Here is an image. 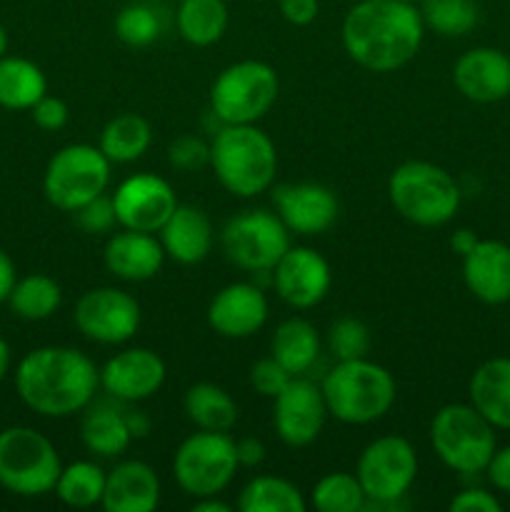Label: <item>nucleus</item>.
Here are the masks:
<instances>
[{"label":"nucleus","mask_w":510,"mask_h":512,"mask_svg":"<svg viewBox=\"0 0 510 512\" xmlns=\"http://www.w3.org/2000/svg\"><path fill=\"white\" fill-rule=\"evenodd\" d=\"M273 288L285 305L310 310L325 300L333 285L330 263L308 245H290L273 270Z\"/></svg>","instance_id":"nucleus-16"},{"label":"nucleus","mask_w":510,"mask_h":512,"mask_svg":"<svg viewBox=\"0 0 510 512\" xmlns=\"http://www.w3.org/2000/svg\"><path fill=\"white\" fill-rule=\"evenodd\" d=\"M278 8L280 15L295 28H305V25L315 23L320 13L318 0H278Z\"/></svg>","instance_id":"nucleus-44"},{"label":"nucleus","mask_w":510,"mask_h":512,"mask_svg":"<svg viewBox=\"0 0 510 512\" xmlns=\"http://www.w3.org/2000/svg\"><path fill=\"white\" fill-rule=\"evenodd\" d=\"M403 3H418V0H403Z\"/></svg>","instance_id":"nucleus-53"},{"label":"nucleus","mask_w":510,"mask_h":512,"mask_svg":"<svg viewBox=\"0 0 510 512\" xmlns=\"http://www.w3.org/2000/svg\"><path fill=\"white\" fill-rule=\"evenodd\" d=\"M30 115H33V123L38 125L40 130H45V133H55V130H60L68 125L70 110L63 100L55 98V95L45 93L43 98H40L38 103L30 108Z\"/></svg>","instance_id":"nucleus-42"},{"label":"nucleus","mask_w":510,"mask_h":512,"mask_svg":"<svg viewBox=\"0 0 510 512\" xmlns=\"http://www.w3.org/2000/svg\"><path fill=\"white\" fill-rule=\"evenodd\" d=\"M478 235H475V230L470 228H458L453 235H450V248H453L455 255H460V258H465V255L470 253V250L478 245Z\"/></svg>","instance_id":"nucleus-48"},{"label":"nucleus","mask_w":510,"mask_h":512,"mask_svg":"<svg viewBox=\"0 0 510 512\" xmlns=\"http://www.w3.org/2000/svg\"><path fill=\"white\" fill-rule=\"evenodd\" d=\"M8 305L18 318L38 323V320H48L50 315H55V310L63 305V290L50 275H25V278L15 280Z\"/></svg>","instance_id":"nucleus-33"},{"label":"nucleus","mask_w":510,"mask_h":512,"mask_svg":"<svg viewBox=\"0 0 510 512\" xmlns=\"http://www.w3.org/2000/svg\"><path fill=\"white\" fill-rule=\"evenodd\" d=\"M153 143V128L148 120L138 113H123L108 120V125L100 133L98 148L105 158L115 165L135 163L148 153Z\"/></svg>","instance_id":"nucleus-30"},{"label":"nucleus","mask_w":510,"mask_h":512,"mask_svg":"<svg viewBox=\"0 0 510 512\" xmlns=\"http://www.w3.org/2000/svg\"><path fill=\"white\" fill-rule=\"evenodd\" d=\"M280 93L273 65L263 60H238L218 73L210 85V113L220 125H250L270 113Z\"/></svg>","instance_id":"nucleus-8"},{"label":"nucleus","mask_w":510,"mask_h":512,"mask_svg":"<svg viewBox=\"0 0 510 512\" xmlns=\"http://www.w3.org/2000/svg\"><path fill=\"white\" fill-rule=\"evenodd\" d=\"M100 370L78 348L43 345L25 355L15 368L20 403L43 418H70L93 403Z\"/></svg>","instance_id":"nucleus-2"},{"label":"nucleus","mask_w":510,"mask_h":512,"mask_svg":"<svg viewBox=\"0 0 510 512\" xmlns=\"http://www.w3.org/2000/svg\"><path fill=\"white\" fill-rule=\"evenodd\" d=\"M15 280H18V270H15L13 258L0 248V303H8Z\"/></svg>","instance_id":"nucleus-47"},{"label":"nucleus","mask_w":510,"mask_h":512,"mask_svg":"<svg viewBox=\"0 0 510 512\" xmlns=\"http://www.w3.org/2000/svg\"><path fill=\"white\" fill-rule=\"evenodd\" d=\"M223 253L235 268L248 273H270L290 248V230L278 213L245 210L225 223L220 233Z\"/></svg>","instance_id":"nucleus-12"},{"label":"nucleus","mask_w":510,"mask_h":512,"mask_svg":"<svg viewBox=\"0 0 510 512\" xmlns=\"http://www.w3.org/2000/svg\"><path fill=\"white\" fill-rule=\"evenodd\" d=\"M75 223L85 230V233H108L118 225V218H115V205L113 198L108 195H98L95 200L85 203L83 208L75 210Z\"/></svg>","instance_id":"nucleus-40"},{"label":"nucleus","mask_w":510,"mask_h":512,"mask_svg":"<svg viewBox=\"0 0 510 512\" xmlns=\"http://www.w3.org/2000/svg\"><path fill=\"white\" fill-rule=\"evenodd\" d=\"M320 355V335L313 323L303 318H288L275 328L270 340V358L278 360L290 375L308 373Z\"/></svg>","instance_id":"nucleus-26"},{"label":"nucleus","mask_w":510,"mask_h":512,"mask_svg":"<svg viewBox=\"0 0 510 512\" xmlns=\"http://www.w3.org/2000/svg\"><path fill=\"white\" fill-rule=\"evenodd\" d=\"M80 438H83L85 448L100 458H118L133 443V435L125 425V415L108 405L88 410L83 425H80Z\"/></svg>","instance_id":"nucleus-32"},{"label":"nucleus","mask_w":510,"mask_h":512,"mask_svg":"<svg viewBox=\"0 0 510 512\" xmlns=\"http://www.w3.org/2000/svg\"><path fill=\"white\" fill-rule=\"evenodd\" d=\"M328 350L335 360L368 358L370 330L358 318H338L328 328Z\"/></svg>","instance_id":"nucleus-38"},{"label":"nucleus","mask_w":510,"mask_h":512,"mask_svg":"<svg viewBox=\"0 0 510 512\" xmlns=\"http://www.w3.org/2000/svg\"><path fill=\"white\" fill-rule=\"evenodd\" d=\"M365 490L355 473H328L310 490V503L318 512H360L365 510Z\"/></svg>","instance_id":"nucleus-36"},{"label":"nucleus","mask_w":510,"mask_h":512,"mask_svg":"<svg viewBox=\"0 0 510 512\" xmlns=\"http://www.w3.org/2000/svg\"><path fill=\"white\" fill-rule=\"evenodd\" d=\"M103 263L110 275L125 283H145L155 278L165 263V250L155 233L123 228L113 233L103 248Z\"/></svg>","instance_id":"nucleus-21"},{"label":"nucleus","mask_w":510,"mask_h":512,"mask_svg":"<svg viewBox=\"0 0 510 512\" xmlns=\"http://www.w3.org/2000/svg\"><path fill=\"white\" fill-rule=\"evenodd\" d=\"M235 440L228 433L198 430L178 445L173 455V475L190 498L220 495L238 473Z\"/></svg>","instance_id":"nucleus-10"},{"label":"nucleus","mask_w":510,"mask_h":512,"mask_svg":"<svg viewBox=\"0 0 510 512\" xmlns=\"http://www.w3.org/2000/svg\"><path fill=\"white\" fill-rule=\"evenodd\" d=\"M470 405L495 430H510V358H490L475 368L468 383Z\"/></svg>","instance_id":"nucleus-25"},{"label":"nucleus","mask_w":510,"mask_h":512,"mask_svg":"<svg viewBox=\"0 0 510 512\" xmlns=\"http://www.w3.org/2000/svg\"><path fill=\"white\" fill-rule=\"evenodd\" d=\"M168 378L165 360L150 348H125L100 368V388L120 403L153 398Z\"/></svg>","instance_id":"nucleus-17"},{"label":"nucleus","mask_w":510,"mask_h":512,"mask_svg":"<svg viewBox=\"0 0 510 512\" xmlns=\"http://www.w3.org/2000/svg\"><path fill=\"white\" fill-rule=\"evenodd\" d=\"M113 205L120 228L158 233L180 203L168 180L153 173H135L115 188Z\"/></svg>","instance_id":"nucleus-14"},{"label":"nucleus","mask_w":510,"mask_h":512,"mask_svg":"<svg viewBox=\"0 0 510 512\" xmlns=\"http://www.w3.org/2000/svg\"><path fill=\"white\" fill-rule=\"evenodd\" d=\"M8 45H10L8 30H5V25L0 23V58H3V55H8Z\"/></svg>","instance_id":"nucleus-52"},{"label":"nucleus","mask_w":510,"mask_h":512,"mask_svg":"<svg viewBox=\"0 0 510 512\" xmlns=\"http://www.w3.org/2000/svg\"><path fill=\"white\" fill-rule=\"evenodd\" d=\"M268 298L255 283H230L208 305V325L228 340H245L268 323Z\"/></svg>","instance_id":"nucleus-20"},{"label":"nucleus","mask_w":510,"mask_h":512,"mask_svg":"<svg viewBox=\"0 0 510 512\" xmlns=\"http://www.w3.org/2000/svg\"><path fill=\"white\" fill-rule=\"evenodd\" d=\"M8 370H10V345H8V340L0 335V383L5 380Z\"/></svg>","instance_id":"nucleus-51"},{"label":"nucleus","mask_w":510,"mask_h":512,"mask_svg":"<svg viewBox=\"0 0 510 512\" xmlns=\"http://www.w3.org/2000/svg\"><path fill=\"white\" fill-rule=\"evenodd\" d=\"M185 415L198 430L230 433L238 423V405L225 388L215 383L190 385L183 398Z\"/></svg>","instance_id":"nucleus-29"},{"label":"nucleus","mask_w":510,"mask_h":512,"mask_svg":"<svg viewBox=\"0 0 510 512\" xmlns=\"http://www.w3.org/2000/svg\"><path fill=\"white\" fill-rule=\"evenodd\" d=\"M343 48L370 73H393L418 55L425 25L415 3L360 0L343 18Z\"/></svg>","instance_id":"nucleus-1"},{"label":"nucleus","mask_w":510,"mask_h":512,"mask_svg":"<svg viewBox=\"0 0 510 512\" xmlns=\"http://www.w3.org/2000/svg\"><path fill=\"white\" fill-rule=\"evenodd\" d=\"M230 23L225 0H180L175 10V28L185 43L195 48L215 45Z\"/></svg>","instance_id":"nucleus-28"},{"label":"nucleus","mask_w":510,"mask_h":512,"mask_svg":"<svg viewBox=\"0 0 510 512\" xmlns=\"http://www.w3.org/2000/svg\"><path fill=\"white\" fill-rule=\"evenodd\" d=\"M125 415V425H128L130 435L133 438H145V435L150 433V418L148 415L138 413V410H130V413H123Z\"/></svg>","instance_id":"nucleus-49"},{"label":"nucleus","mask_w":510,"mask_h":512,"mask_svg":"<svg viewBox=\"0 0 510 512\" xmlns=\"http://www.w3.org/2000/svg\"><path fill=\"white\" fill-rule=\"evenodd\" d=\"M165 258L180 265H198L213 250V223L195 205H178L158 230Z\"/></svg>","instance_id":"nucleus-24"},{"label":"nucleus","mask_w":510,"mask_h":512,"mask_svg":"<svg viewBox=\"0 0 510 512\" xmlns=\"http://www.w3.org/2000/svg\"><path fill=\"white\" fill-rule=\"evenodd\" d=\"M235 455L243 468H258L265 460V445L258 438H243L235 443Z\"/></svg>","instance_id":"nucleus-46"},{"label":"nucleus","mask_w":510,"mask_h":512,"mask_svg":"<svg viewBox=\"0 0 510 512\" xmlns=\"http://www.w3.org/2000/svg\"><path fill=\"white\" fill-rule=\"evenodd\" d=\"M355 475L368 498L365 508H400L418 478V453L400 435H383L365 445Z\"/></svg>","instance_id":"nucleus-11"},{"label":"nucleus","mask_w":510,"mask_h":512,"mask_svg":"<svg viewBox=\"0 0 510 512\" xmlns=\"http://www.w3.org/2000/svg\"><path fill=\"white\" fill-rule=\"evenodd\" d=\"M48 93V78L38 63L20 55L0 58V108L30 110Z\"/></svg>","instance_id":"nucleus-27"},{"label":"nucleus","mask_w":510,"mask_h":512,"mask_svg":"<svg viewBox=\"0 0 510 512\" xmlns=\"http://www.w3.org/2000/svg\"><path fill=\"white\" fill-rule=\"evenodd\" d=\"M485 473H488L490 485H493L495 490L510 495V445H505V448H495Z\"/></svg>","instance_id":"nucleus-45"},{"label":"nucleus","mask_w":510,"mask_h":512,"mask_svg":"<svg viewBox=\"0 0 510 512\" xmlns=\"http://www.w3.org/2000/svg\"><path fill=\"white\" fill-rule=\"evenodd\" d=\"M328 415L345 425H370L390 413L395 403V378L388 368L368 358L338 360L323 378Z\"/></svg>","instance_id":"nucleus-4"},{"label":"nucleus","mask_w":510,"mask_h":512,"mask_svg":"<svg viewBox=\"0 0 510 512\" xmlns=\"http://www.w3.org/2000/svg\"><path fill=\"white\" fill-rule=\"evenodd\" d=\"M63 470L55 445L28 425L0 430V488L18 498L53 493Z\"/></svg>","instance_id":"nucleus-7"},{"label":"nucleus","mask_w":510,"mask_h":512,"mask_svg":"<svg viewBox=\"0 0 510 512\" xmlns=\"http://www.w3.org/2000/svg\"><path fill=\"white\" fill-rule=\"evenodd\" d=\"M430 445L445 468L460 475L485 473L498 440L495 428L470 403L443 405L430 420Z\"/></svg>","instance_id":"nucleus-6"},{"label":"nucleus","mask_w":510,"mask_h":512,"mask_svg":"<svg viewBox=\"0 0 510 512\" xmlns=\"http://www.w3.org/2000/svg\"><path fill=\"white\" fill-rule=\"evenodd\" d=\"M160 478L143 460H123L105 475L100 508L108 512H150L160 503Z\"/></svg>","instance_id":"nucleus-23"},{"label":"nucleus","mask_w":510,"mask_h":512,"mask_svg":"<svg viewBox=\"0 0 510 512\" xmlns=\"http://www.w3.org/2000/svg\"><path fill=\"white\" fill-rule=\"evenodd\" d=\"M290 380H293V375H290L275 358H263L250 368V385H253L255 393H260L263 398L273 400Z\"/></svg>","instance_id":"nucleus-41"},{"label":"nucleus","mask_w":510,"mask_h":512,"mask_svg":"<svg viewBox=\"0 0 510 512\" xmlns=\"http://www.w3.org/2000/svg\"><path fill=\"white\" fill-rule=\"evenodd\" d=\"M388 198L395 213L418 228H440L460 208V185L453 175L428 160H405L390 173Z\"/></svg>","instance_id":"nucleus-5"},{"label":"nucleus","mask_w":510,"mask_h":512,"mask_svg":"<svg viewBox=\"0 0 510 512\" xmlns=\"http://www.w3.org/2000/svg\"><path fill=\"white\" fill-rule=\"evenodd\" d=\"M273 203L285 228L295 235H320L338 220L340 203L320 183H288L273 190Z\"/></svg>","instance_id":"nucleus-18"},{"label":"nucleus","mask_w":510,"mask_h":512,"mask_svg":"<svg viewBox=\"0 0 510 512\" xmlns=\"http://www.w3.org/2000/svg\"><path fill=\"white\" fill-rule=\"evenodd\" d=\"M425 30L443 38H463L478 25L480 8L475 0H418Z\"/></svg>","instance_id":"nucleus-35"},{"label":"nucleus","mask_w":510,"mask_h":512,"mask_svg":"<svg viewBox=\"0 0 510 512\" xmlns=\"http://www.w3.org/2000/svg\"><path fill=\"white\" fill-rule=\"evenodd\" d=\"M105 470L90 460H75V463L63 465L55 483L53 493L68 508L88 510L100 505L105 490Z\"/></svg>","instance_id":"nucleus-34"},{"label":"nucleus","mask_w":510,"mask_h":512,"mask_svg":"<svg viewBox=\"0 0 510 512\" xmlns=\"http://www.w3.org/2000/svg\"><path fill=\"white\" fill-rule=\"evenodd\" d=\"M463 283L480 303H510V245L500 240H478L463 258Z\"/></svg>","instance_id":"nucleus-22"},{"label":"nucleus","mask_w":510,"mask_h":512,"mask_svg":"<svg viewBox=\"0 0 510 512\" xmlns=\"http://www.w3.org/2000/svg\"><path fill=\"white\" fill-rule=\"evenodd\" d=\"M453 83L470 103H500L510 95V55L498 48H470L455 60Z\"/></svg>","instance_id":"nucleus-19"},{"label":"nucleus","mask_w":510,"mask_h":512,"mask_svg":"<svg viewBox=\"0 0 510 512\" xmlns=\"http://www.w3.org/2000/svg\"><path fill=\"white\" fill-rule=\"evenodd\" d=\"M170 168L178 173H195L210 165V143L200 135H180L168 148Z\"/></svg>","instance_id":"nucleus-39"},{"label":"nucleus","mask_w":510,"mask_h":512,"mask_svg":"<svg viewBox=\"0 0 510 512\" xmlns=\"http://www.w3.org/2000/svg\"><path fill=\"white\" fill-rule=\"evenodd\" d=\"M193 512H230V505L223 503L218 495H208V498H195Z\"/></svg>","instance_id":"nucleus-50"},{"label":"nucleus","mask_w":510,"mask_h":512,"mask_svg":"<svg viewBox=\"0 0 510 512\" xmlns=\"http://www.w3.org/2000/svg\"><path fill=\"white\" fill-rule=\"evenodd\" d=\"M240 512H305L308 500L300 488L278 475H258L250 480L238 498Z\"/></svg>","instance_id":"nucleus-31"},{"label":"nucleus","mask_w":510,"mask_h":512,"mask_svg":"<svg viewBox=\"0 0 510 512\" xmlns=\"http://www.w3.org/2000/svg\"><path fill=\"white\" fill-rule=\"evenodd\" d=\"M113 30L120 43L130 48H148L163 33V15L148 0H133L118 10Z\"/></svg>","instance_id":"nucleus-37"},{"label":"nucleus","mask_w":510,"mask_h":512,"mask_svg":"<svg viewBox=\"0 0 510 512\" xmlns=\"http://www.w3.org/2000/svg\"><path fill=\"white\" fill-rule=\"evenodd\" d=\"M75 328L98 345H123L140 328V303L125 290L105 285L83 293L75 303Z\"/></svg>","instance_id":"nucleus-13"},{"label":"nucleus","mask_w":510,"mask_h":512,"mask_svg":"<svg viewBox=\"0 0 510 512\" xmlns=\"http://www.w3.org/2000/svg\"><path fill=\"white\" fill-rule=\"evenodd\" d=\"M448 508L453 512H500L503 503L495 498V493L485 488H465L458 495H453Z\"/></svg>","instance_id":"nucleus-43"},{"label":"nucleus","mask_w":510,"mask_h":512,"mask_svg":"<svg viewBox=\"0 0 510 512\" xmlns=\"http://www.w3.org/2000/svg\"><path fill=\"white\" fill-rule=\"evenodd\" d=\"M210 168L235 198H255L273 188L278 150L258 123L223 125L210 140Z\"/></svg>","instance_id":"nucleus-3"},{"label":"nucleus","mask_w":510,"mask_h":512,"mask_svg":"<svg viewBox=\"0 0 510 512\" xmlns=\"http://www.w3.org/2000/svg\"><path fill=\"white\" fill-rule=\"evenodd\" d=\"M110 168H113V163L105 158L98 145H65L45 165V198L53 208L63 210V213H75L108 190Z\"/></svg>","instance_id":"nucleus-9"},{"label":"nucleus","mask_w":510,"mask_h":512,"mask_svg":"<svg viewBox=\"0 0 510 512\" xmlns=\"http://www.w3.org/2000/svg\"><path fill=\"white\" fill-rule=\"evenodd\" d=\"M328 405L320 385L295 375L273 398V428L288 448H305L323 433Z\"/></svg>","instance_id":"nucleus-15"}]
</instances>
